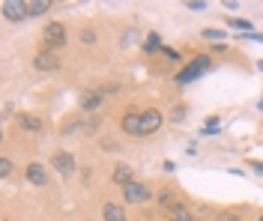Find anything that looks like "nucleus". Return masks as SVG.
<instances>
[{"instance_id":"nucleus-8","label":"nucleus","mask_w":263,"mask_h":221,"mask_svg":"<svg viewBox=\"0 0 263 221\" xmlns=\"http://www.w3.org/2000/svg\"><path fill=\"white\" fill-rule=\"evenodd\" d=\"M15 123H18L21 132H30V135H42V132H45V119L36 117V114H27V111L15 114Z\"/></svg>"},{"instance_id":"nucleus-5","label":"nucleus","mask_w":263,"mask_h":221,"mask_svg":"<svg viewBox=\"0 0 263 221\" xmlns=\"http://www.w3.org/2000/svg\"><path fill=\"white\" fill-rule=\"evenodd\" d=\"M51 165H54V170L60 176H72L78 170V162H75V155L69 153V150H57V153L51 155Z\"/></svg>"},{"instance_id":"nucleus-12","label":"nucleus","mask_w":263,"mask_h":221,"mask_svg":"<svg viewBox=\"0 0 263 221\" xmlns=\"http://www.w3.org/2000/svg\"><path fill=\"white\" fill-rule=\"evenodd\" d=\"M102 218L105 221H126V209H123V204H117V200H105L102 204Z\"/></svg>"},{"instance_id":"nucleus-15","label":"nucleus","mask_w":263,"mask_h":221,"mask_svg":"<svg viewBox=\"0 0 263 221\" xmlns=\"http://www.w3.org/2000/svg\"><path fill=\"white\" fill-rule=\"evenodd\" d=\"M185 117H189V105L185 102H174L171 105V111H167V119H171V123H182Z\"/></svg>"},{"instance_id":"nucleus-14","label":"nucleus","mask_w":263,"mask_h":221,"mask_svg":"<svg viewBox=\"0 0 263 221\" xmlns=\"http://www.w3.org/2000/svg\"><path fill=\"white\" fill-rule=\"evenodd\" d=\"M167 221H197V218L189 212V206L185 204H177L171 212H167Z\"/></svg>"},{"instance_id":"nucleus-2","label":"nucleus","mask_w":263,"mask_h":221,"mask_svg":"<svg viewBox=\"0 0 263 221\" xmlns=\"http://www.w3.org/2000/svg\"><path fill=\"white\" fill-rule=\"evenodd\" d=\"M69 45V30H66L63 21H48L45 30H42V51H60Z\"/></svg>"},{"instance_id":"nucleus-20","label":"nucleus","mask_w":263,"mask_h":221,"mask_svg":"<svg viewBox=\"0 0 263 221\" xmlns=\"http://www.w3.org/2000/svg\"><path fill=\"white\" fill-rule=\"evenodd\" d=\"M200 36H203L206 42H221V39H224V30H221V27H206Z\"/></svg>"},{"instance_id":"nucleus-29","label":"nucleus","mask_w":263,"mask_h":221,"mask_svg":"<svg viewBox=\"0 0 263 221\" xmlns=\"http://www.w3.org/2000/svg\"><path fill=\"white\" fill-rule=\"evenodd\" d=\"M93 179V168H81V183H90Z\"/></svg>"},{"instance_id":"nucleus-27","label":"nucleus","mask_w":263,"mask_h":221,"mask_svg":"<svg viewBox=\"0 0 263 221\" xmlns=\"http://www.w3.org/2000/svg\"><path fill=\"white\" fill-rule=\"evenodd\" d=\"M239 39H251V42H263V33H257V30H251V33H242Z\"/></svg>"},{"instance_id":"nucleus-10","label":"nucleus","mask_w":263,"mask_h":221,"mask_svg":"<svg viewBox=\"0 0 263 221\" xmlns=\"http://www.w3.org/2000/svg\"><path fill=\"white\" fill-rule=\"evenodd\" d=\"M24 179L30 183V186H48V170L42 162H30L27 168H24Z\"/></svg>"},{"instance_id":"nucleus-26","label":"nucleus","mask_w":263,"mask_h":221,"mask_svg":"<svg viewBox=\"0 0 263 221\" xmlns=\"http://www.w3.org/2000/svg\"><path fill=\"white\" fill-rule=\"evenodd\" d=\"M162 54H164V57H167V60H177V63H180V60H182V57H180V51H174L171 45H164V48H162Z\"/></svg>"},{"instance_id":"nucleus-22","label":"nucleus","mask_w":263,"mask_h":221,"mask_svg":"<svg viewBox=\"0 0 263 221\" xmlns=\"http://www.w3.org/2000/svg\"><path fill=\"white\" fill-rule=\"evenodd\" d=\"M12 176V162L6 155H0V179H9Z\"/></svg>"},{"instance_id":"nucleus-19","label":"nucleus","mask_w":263,"mask_h":221,"mask_svg":"<svg viewBox=\"0 0 263 221\" xmlns=\"http://www.w3.org/2000/svg\"><path fill=\"white\" fill-rule=\"evenodd\" d=\"M218 126H221V119H218V117H206V123H203V129H200V135H203V137L215 135V132H218Z\"/></svg>"},{"instance_id":"nucleus-13","label":"nucleus","mask_w":263,"mask_h":221,"mask_svg":"<svg viewBox=\"0 0 263 221\" xmlns=\"http://www.w3.org/2000/svg\"><path fill=\"white\" fill-rule=\"evenodd\" d=\"M111 183L120 186V188H126L129 183H135V173H132L129 165H117V168L111 170Z\"/></svg>"},{"instance_id":"nucleus-25","label":"nucleus","mask_w":263,"mask_h":221,"mask_svg":"<svg viewBox=\"0 0 263 221\" xmlns=\"http://www.w3.org/2000/svg\"><path fill=\"white\" fill-rule=\"evenodd\" d=\"M81 42H84V45H93V42H96V30H90V27L81 30Z\"/></svg>"},{"instance_id":"nucleus-6","label":"nucleus","mask_w":263,"mask_h":221,"mask_svg":"<svg viewBox=\"0 0 263 221\" xmlns=\"http://www.w3.org/2000/svg\"><path fill=\"white\" fill-rule=\"evenodd\" d=\"M120 129H123L126 135H132V137H141V108L129 105V111L120 117Z\"/></svg>"},{"instance_id":"nucleus-17","label":"nucleus","mask_w":263,"mask_h":221,"mask_svg":"<svg viewBox=\"0 0 263 221\" xmlns=\"http://www.w3.org/2000/svg\"><path fill=\"white\" fill-rule=\"evenodd\" d=\"M164 45H162V33H156V30H153V33H147V42H144V51L147 54H156V51H162Z\"/></svg>"},{"instance_id":"nucleus-11","label":"nucleus","mask_w":263,"mask_h":221,"mask_svg":"<svg viewBox=\"0 0 263 221\" xmlns=\"http://www.w3.org/2000/svg\"><path fill=\"white\" fill-rule=\"evenodd\" d=\"M78 108H81V114H96L99 108H102V96H99L96 90H87L78 99Z\"/></svg>"},{"instance_id":"nucleus-28","label":"nucleus","mask_w":263,"mask_h":221,"mask_svg":"<svg viewBox=\"0 0 263 221\" xmlns=\"http://www.w3.org/2000/svg\"><path fill=\"white\" fill-rule=\"evenodd\" d=\"M248 168L254 170V173H260V176H263V162H257V158H251V162H248Z\"/></svg>"},{"instance_id":"nucleus-21","label":"nucleus","mask_w":263,"mask_h":221,"mask_svg":"<svg viewBox=\"0 0 263 221\" xmlns=\"http://www.w3.org/2000/svg\"><path fill=\"white\" fill-rule=\"evenodd\" d=\"M215 221H242V212H239V209H221V212L215 215Z\"/></svg>"},{"instance_id":"nucleus-16","label":"nucleus","mask_w":263,"mask_h":221,"mask_svg":"<svg viewBox=\"0 0 263 221\" xmlns=\"http://www.w3.org/2000/svg\"><path fill=\"white\" fill-rule=\"evenodd\" d=\"M51 9V3L48 0H27V15L36 18V15H45Z\"/></svg>"},{"instance_id":"nucleus-9","label":"nucleus","mask_w":263,"mask_h":221,"mask_svg":"<svg viewBox=\"0 0 263 221\" xmlns=\"http://www.w3.org/2000/svg\"><path fill=\"white\" fill-rule=\"evenodd\" d=\"M60 66H63L60 57L51 54V51H39L36 57H33V69H36V72H57Z\"/></svg>"},{"instance_id":"nucleus-4","label":"nucleus","mask_w":263,"mask_h":221,"mask_svg":"<svg viewBox=\"0 0 263 221\" xmlns=\"http://www.w3.org/2000/svg\"><path fill=\"white\" fill-rule=\"evenodd\" d=\"M162 123H164V117L159 108H144L141 111V137H153L162 129Z\"/></svg>"},{"instance_id":"nucleus-30","label":"nucleus","mask_w":263,"mask_h":221,"mask_svg":"<svg viewBox=\"0 0 263 221\" xmlns=\"http://www.w3.org/2000/svg\"><path fill=\"white\" fill-rule=\"evenodd\" d=\"M102 147H105V150H117V144L111 140V137H105V140H102Z\"/></svg>"},{"instance_id":"nucleus-7","label":"nucleus","mask_w":263,"mask_h":221,"mask_svg":"<svg viewBox=\"0 0 263 221\" xmlns=\"http://www.w3.org/2000/svg\"><path fill=\"white\" fill-rule=\"evenodd\" d=\"M0 12H3L6 21H24V18H30L27 15V0H3Z\"/></svg>"},{"instance_id":"nucleus-23","label":"nucleus","mask_w":263,"mask_h":221,"mask_svg":"<svg viewBox=\"0 0 263 221\" xmlns=\"http://www.w3.org/2000/svg\"><path fill=\"white\" fill-rule=\"evenodd\" d=\"M120 90H123V87H120V84H114V81H108V84H105V87H99L96 93H99V96H105V93H120Z\"/></svg>"},{"instance_id":"nucleus-32","label":"nucleus","mask_w":263,"mask_h":221,"mask_svg":"<svg viewBox=\"0 0 263 221\" xmlns=\"http://www.w3.org/2000/svg\"><path fill=\"white\" fill-rule=\"evenodd\" d=\"M257 221H263V212H260V218H257Z\"/></svg>"},{"instance_id":"nucleus-3","label":"nucleus","mask_w":263,"mask_h":221,"mask_svg":"<svg viewBox=\"0 0 263 221\" xmlns=\"http://www.w3.org/2000/svg\"><path fill=\"white\" fill-rule=\"evenodd\" d=\"M149 197H153V191H149L147 183H141V179H135V183H129V186L123 188V204H149Z\"/></svg>"},{"instance_id":"nucleus-18","label":"nucleus","mask_w":263,"mask_h":221,"mask_svg":"<svg viewBox=\"0 0 263 221\" xmlns=\"http://www.w3.org/2000/svg\"><path fill=\"white\" fill-rule=\"evenodd\" d=\"M224 24H228L230 30H239V33H251V24H248L246 18H236V15H230L228 21H224Z\"/></svg>"},{"instance_id":"nucleus-1","label":"nucleus","mask_w":263,"mask_h":221,"mask_svg":"<svg viewBox=\"0 0 263 221\" xmlns=\"http://www.w3.org/2000/svg\"><path fill=\"white\" fill-rule=\"evenodd\" d=\"M215 66V60L210 57V54H197V57H192L189 60V66H182L180 72H177V87H189V84H195L197 78H203L206 72H213Z\"/></svg>"},{"instance_id":"nucleus-24","label":"nucleus","mask_w":263,"mask_h":221,"mask_svg":"<svg viewBox=\"0 0 263 221\" xmlns=\"http://www.w3.org/2000/svg\"><path fill=\"white\" fill-rule=\"evenodd\" d=\"M185 9H192V12H203L206 3H203V0H185Z\"/></svg>"},{"instance_id":"nucleus-31","label":"nucleus","mask_w":263,"mask_h":221,"mask_svg":"<svg viewBox=\"0 0 263 221\" xmlns=\"http://www.w3.org/2000/svg\"><path fill=\"white\" fill-rule=\"evenodd\" d=\"M260 111H263V99H260Z\"/></svg>"}]
</instances>
